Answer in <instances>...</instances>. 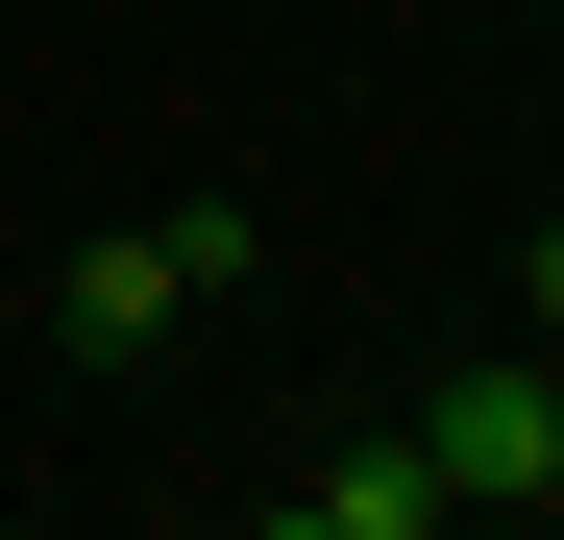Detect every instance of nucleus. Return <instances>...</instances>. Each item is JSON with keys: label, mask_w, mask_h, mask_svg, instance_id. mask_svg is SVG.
<instances>
[{"label": "nucleus", "mask_w": 564, "mask_h": 540, "mask_svg": "<svg viewBox=\"0 0 564 540\" xmlns=\"http://www.w3.org/2000/svg\"><path fill=\"white\" fill-rule=\"evenodd\" d=\"M417 467H442V492L564 516V369H442V393H417Z\"/></svg>", "instance_id": "obj_1"}, {"label": "nucleus", "mask_w": 564, "mask_h": 540, "mask_svg": "<svg viewBox=\"0 0 564 540\" xmlns=\"http://www.w3.org/2000/svg\"><path fill=\"white\" fill-rule=\"evenodd\" d=\"M442 516H466V492L417 467V418H393V442H344V467L295 492V540H442Z\"/></svg>", "instance_id": "obj_2"}, {"label": "nucleus", "mask_w": 564, "mask_h": 540, "mask_svg": "<svg viewBox=\"0 0 564 540\" xmlns=\"http://www.w3.org/2000/svg\"><path fill=\"white\" fill-rule=\"evenodd\" d=\"M172 295H197V270H172V246H74V369H148V344H172Z\"/></svg>", "instance_id": "obj_3"}, {"label": "nucleus", "mask_w": 564, "mask_h": 540, "mask_svg": "<svg viewBox=\"0 0 564 540\" xmlns=\"http://www.w3.org/2000/svg\"><path fill=\"white\" fill-rule=\"evenodd\" d=\"M540 320H564V222H540Z\"/></svg>", "instance_id": "obj_4"}]
</instances>
